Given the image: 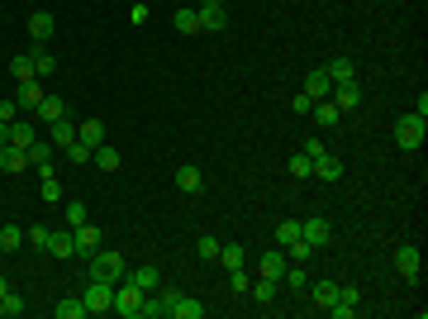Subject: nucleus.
I'll use <instances>...</instances> for the list:
<instances>
[{"instance_id": "obj_1", "label": "nucleus", "mask_w": 428, "mask_h": 319, "mask_svg": "<svg viewBox=\"0 0 428 319\" xmlns=\"http://www.w3.org/2000/svg\"><path fill=\"white\" fill-rule=\"evenodd\" d=\"M86 262H91V267H86V281H105V286H119V281H124V271H128L124 257L105 253V248H100L95 257H86Z\"/></svg>"}, {"instance_id": "obj_2", "label": "nucleus", "mask_w": 428, "mask_h": 319, "mask_svg": "<svg viewBox=\"0 0 428 319\" xmlns=\"http://www.w3.org/2000/svg\"><path fill=\"white\" fill-rule=\"evenodd\" d=\"M424 139H428V119L424 114H400L395 119V144L405 148V153H419Z\"/></svg>"}, {"instance_id": "obj_3", "label": "nucleus", "mask_w": 428, "mask_h": 319, "mask_svg": "<svg viewBox=\"0 0 428 319\" xmlns=\"http://www.w3.org/2000/svg\"><path fill=\"white\" fill-rule=\"evenodd\" d=\"M143 305H148V296H143L133 281H119V286H114V310L124 319H143Z\"/></svg>"}, {"instance_id": "obj_4", "label": "nucleus", "mask_w": 428, "mask_h": 319, "mask_svg": "<svg viewBox=\"0 0 428 319\" xmlns=\"http://www.w3.org/2000/svg\"><path fill=\"white\" fill-rule=\"evenodd\" d=\"M300 239L319 253V248H329L333 243V224L324 220V215H309V220H300Z\"/></svg>"}, {"instance_id": "obj_5", "label": "nucleus", "mask_w": 428, "mask_h": 319, "mask_svg": "<svg viewBox=\"0 0 428 319\" xmlns=\"http://www.w3.org/2000/svg\"><path fill=\"white\" fill-rule=\"evenodd\" d=\"M81 301H86V315H105V310H114V286H105V281H86Z\"/></svg>"}, {"instance_id": "obj_6", "label": "nucleus", "mask_w": 428, "mask_h": 319, "mask_svg": "<svg viewBox=\"0 0 428 319\" xmlns=\"http://www.w3.org/2000/svg\"><path fill=\"white\" fill-rule=\"evenodd\" d=\"M395 271L405 281H419V271H424V253H419V243H400L395 248Z\"/></svg>"}, {"instance_id": "obj_7", "label": "nucleus", "mask_w": 428, "mask_h": 319, "mask_svg": "<svg viewBox=\"0 0 428 319\" xmlns=\"http://www.w3.org/2000/svg\"><path fill=\"white\" fill-rule=\"evenodd\" d=\"M329 100L348 114V110H357V105H362V86H357V81H338V86L329 91Z\"/></svg>"}, {"instance_id": "obj_8", "label": "nucleus", "mask_w": 428, "mask_h": 319, "mask_svg": "<svg viewBox=\"0 0 428 319\" xmlns=\"http://www.w3.org/2000/svg\"><path fill=\"white\" fill-rule=\"evenodd\" d=\"M72 239H77V257H95V253H100V229H95L91 220L77 224V229H72Z\"/></svg>"}, {"instance_id": "obj_9", "label": "nucleus", "mask_w": 428, "mask_h": 319, "mask_svg": "<svg viewBox=\"0 0 428 319\" xmlns=\"http://www.w3.org/2000/svg\"><path fill=\"white\" fill-rule=\"evenodd\" d=\"M124 281H133L143 296H153V291L162 286V271L158 267H133V271H124Z\"/></svg>"}, {"instance_id": "obj_10", "label": "nucleus", "mask_w": 428, "mask_h": 319, "mask_svg": "<svg viewBox=\"0 0 428 319\" xmlns=\"http://www.w3.org/2000/svg\"><path fill=\"white\" fill-rule=\"evenodd\" d=\"M53 29H57V19L48 15V10H33V15H29V38H33V43H48Z\"/></svg>"}, {"instance_id": "obj_11", "label": "nucleus", "mask_w": 428, "mask_h": 319, "mask_svg": "<svg viewBox=\"0 0 428 319\" xmlns=\"http://www.w3.org/2000/svg\"><path fill=\"white\" fill-rule=\"evenodd\" d=\"M309 162H314V172H309V176H319V181H338V176H343V162L333 158L329 148H324L319 158H309Z\"/></svg>"}, {"instance_id": "obj_12", "label": "nucleus", "mask_w": 428, "mask_h": 319, "mask_svg": "<svg viewBox=\"0 0 428 319\" xmlns=\"http://www.w3.org/2000/svg\"><path fill=\"white\" fill-rule=\"evenodd\" d=\"M43 253H53V257H77V239H72V229L48 234V248H43Z\"/></svg>"}, {"instance_id": "obj_13", "label": "nucleus", "mask_w": 428, "mask_h": 319, "mask_svg": "<svg viewBox=\"0 0 428 319\" xmlns=\"http://www.w3.org/2000/svg\"><path fill=\"white\" fill-rule=\"evenodd\" d=\"M195 15H200V33H219L224 24H229V15H224V5H200Z\"/></svg>"}, {"instance_id": "obj_14", "label": "nucleus", "mask_w": 428, "mask_h": 319, "mask_svg": "<svg viewBox=\"0 0 428 319\" xmlns=\"http://www.w3.org/2000/svg\"><path fill=\"white\" fill-rule=\"evenodd\" d=\"M200 186H205V176H200V167H195V162H186V167H176V191L195 195Z\"/></svg>"}, {"instance_id": "obj_15", "label": "nucleus", "mask_w": 428, "mask_h": 319, "mask_svg": "<svg viewBox=\"0 0 428 319\" xmlns=\"http://www.w3.org/2000/svg\"><path fill=\"white\" fill-rule=\"evenodd\" d=\"M15 105H19V110H38V105H43V86H38V77H33V81H19Z\"/></svg>"}, {"instance_id": "obj_16", "label": "nucleus", "mask_w": 428, "mask_h": 319, "mask_svg": "<svg viewBox=\"0 0 428 319\" xmlns=\"http://www.w3.org/2000/svg\"><path fill=\"white\" fill-rule=\"evenodd\" d=\"M24 167H29V158H24V148H10V144L0 148V172H5V176H19Z\"/></svg>"}, {"instance_id": "obj_17", "label": "nucleus", "mask_w": 428, "mask_h": 319, "mask_svg": "<svg viewBox=\"0 0 428 319\" xmlns=\"http://www.w3.org/2000/svg\"><path fill=\"white\" fill-rule=\"evenodd\" d=\"M77 139L86 148H100V144H105V119H81V124H77Z\"/></svg>"}, {"instance_id": "obj_18", "label": "nucleus", "mask_w": 428, "mask_h": 319, "mask_svg": "<svg viewBox=\"0 0 428 319\" xmlns=\"http://www.w3.org/2000/svg\"><path fill=\"white\" fill-rule=\"evenodd\" d=\"M285 267H290L285 248H271V253L262 257V267H257V271H262V276H271V281H281V271H285Z\"/></svg>"}, {"instance_id": "obj_19", "label": "nucleus", "mask_w": 428, "mask_h": 319, "mask_svg": "<svg viewBox=\"0 0 428 319\" xmlns=\"http://www.w3.org/2000/svg\"><path fill=\"white\" fill-rule=\"evenodd\" d=\"M329 91H333L329 72H324V67H319V72H309V81H304V96H309V100H329Z\"/></svg>"}, {"instance_id": "obj_20", "label": "nucleus", "mask_w": 428, "mask_h": 319, "mask_svg": "<svg viewBox=\"0 0 428 319\" xmlns=\"http://www.w3.org/2000/svg\"><path fill=\"white\" fill-rule=\"evenodd\" d=\"M29 58H33V77H53V72H57V58H53L43 43H33Z\"/></svg>"}, {"instance_id": "obj_21", "label": "nucleus", "mask_w": 428, "mask_h": 319, "mask_svg": "<svg viewBox=\"0 0 428 319\" xmlns=\"http://www.w3.org/2000/svg\"><path fill=\"white\" fill-rule=\"evenodd\" d=\"M333 301H338V281H314V286H309V305L329 310Z\"/></svg>"}, {"instance_id": "obj_22", "label": "nucleus", "mask_w": 428, "mask_h": 319, "mask_svg": "<svg viewBox=\"0 0 428 319\" xmlns=\"http://www.w3.org/2000/svg\"><path fill=\"white\" fill-rule=\"evenodd\" d=\"M33 114H38L43 124H57V119H67V105H62V100H57V96H43V105H38V110H33Z\"/></svg>"}, {"instance_id": "obj_23", "label": "nucleus", "mask_w": 428, "mask_h": 319, "mask_svg": "<svg viewBox=\"0 0 428 319\" xmlns=\"http://www.w3.org/2000/svg\"><path fill=\"white\" fill-rule=\"evenodd\" d=\"M38 134H33V124L29 119H10V148H29Z\"/></svg>"}, {"instance_id": "obj_24", "label": "nucleus", "mask_w": 428, "mask_h": 319, "mask_svg": "<svg viewBox=\"0 0 428 319\" xmlns=\"http://www.w3.org/2000/svg\"><path fill=\"white\" fill-rule=\"evenodd\" d=\"M324 72H329V81H333V86H338V81H357V67H352V58H333V63L324 67Z\"/></svg>"}, {"instance_id": "obj_25", "label": "nucleus", "mask_w": 428, "mask_h": 319, "mask_svg": "<svg viewBox=\"0 0 428 319\" xmlns=\"http://www.w3.org/2000/svg\"><path fill=\"white\" fill-rule=\"evenodd\" d=\"M48 129H53V134H48L53 148H67L72 139H77V124H72V119H57V124H48Z\"/></svg>"}, {"instance_id": "obj_26", "label": "nucleus", "mask_w": 428, "mask_h": 319, "mask_svg": "<svg viewBox=\"0 0 428 319\" xmlns=\"http://www.w3.org/2000/svg\"><path fill=\"white\" fill-rule=\"evenodd\" d=\"M219 262H224L229 271L243 267V262H248V248H243V243H219Z\"/></svg>"}, {"instance_id": "obj_27", "label": "nucleus", "mask_w": 428, "mask_h": 319, "mask_svg": "<svg viewBox=\"0 0 428 319\" xmlns=\"http://www.w3.org/2000/svg\"><path fill=\"white\" fill-rule=\"evenodd\" d=\"M24 248V229L15 224H0V253H19Z\"/></svg>"}, {"instance_id": "obj_28", "label": "nucleus", "mask_w": 428, "mask_h": 319, "mask_svg": "<svg viewBox=\"0 0 428 319\" xmlns=\"http://www.w3.org/2000/svg\"><path fill=\"white\" fill-rule=\"evenodd\" d=\"M309 114H314V119H319V124H324V129H333V124H338V119H343V110H338L333 100H314V110H309Z\"/></svg>"}, {"instance_id": "obj_29", "label": "nucleus", "mask_w": 428, "mask_h": 319, "mask_svg": "<svg viewBox=\"0 0 428 319\" xmlns=\"http://www.w3.org/2000/svg\"><path fill=\"white\" fill-rule=\"evenodd\" d=\"M200 315H205V305H200V301H190V296H176L172 319H200Z\"/></svg>"}, {"instance_id": "obj_30", "label": "nucleus", "mask_w": 428, "mask_h": 319, "mask_svg": "<svg viewBox=\"0 0 428 319\" xmlns=\"http://www.w3.org/2000/svg\"><path fill=\"white\" fill-rule=\"evenodd\" d=\"M53 315H57V319H86V301H81V296L57 301V305H53Z\"/></svg>"}, {"instance_id": "obj_31", "label": "nucleus", "mask_w": 428, "mask_h": 319, "mask_svg": "<svg viewBox=\"0 0 428 319\" xmlns=\"http://www.w3.org/2000/svg\"><path fill=\"white\" fill-rule=\"evenodd\" d=\"M91 162L100 167V172H119V153H114L110 144H100V148H95V153H91Z\"/></svg>"}, {"instance_id": "obj_32", "label": "nucleus", "mask_w": 428, "mask_h": 319, "mask_svg": "<svg viewBox=\"0 0 428 319\" xmlns=\"http://www.w3.org/2000/svg\"><path fill=\"white\" fill-rule=\"evenodd\" d=\"M248 296H253L257 305H271V301H276V281H271V276H262V281H253V286H248Z\"/></svg>"}, {"instance_id": "obj_33", "label": "nucleus", "mask_w": 428, "mask_h": 319, "mask_svg": "<svg viewBox=\"0 0 428 319\" xmlns=\"http://www.w3.org/2000/svg\"><path fill=\"white\" fill-rule=\"evenodd\" d=\"M10 77L15 81H33V58L29 53H15V58H10Z\"/></svg>"}, {"instance_id": "obj_34", "label": "nucleus", "mask_w": 428, "mask_h": 319, "mask_svg": "<svg viewBox=\"0 0 428 319\" xmlns=\"http://www.w3.org/2000/svg\"><path fill=\"white\" fill-rule=\"evenodd\" d=\"M24 158H29V167H43V162H53V144H38V139H33V144L24 148Z\"/></svg>"}, {"instance_id": "obj_35", "label": "nucleus", "mask_w": 428, "mask_h": 319, "mask_svg": "<svg viewBox=\"0 0 428 319\" xmlns=\"http://www.w3.org/2000/svg\"><path fill=\"white\" fill-rule=\"evenodd\" d=\"M295 239H300V220H281L276 224V243H281V248L285 243H295Z\"/></svg>"}, {"instance_id": "obj_36", "label": "nucleus", "mask_w": 428, "mask_h": 319, "mask_svg": "<svg viewBox=\"0 0 428 319\" xmlns=\"http://www.w3.org/2000/svg\"><path fill=\"white\" fill-rule=\"evenodd\" d=\"M195 257H200V262H219V239H209L205 234V239L195 243Z\"/></svg>"}, {"instance_id": "obj_37", "label": "nucleus", "mask_w": 428, "mask_h": 319, "mask_svg": "<svg viewBox=\"0 0 428 319\" xmlns=\"http://www.w3.org/2000/svg\"><path fill=\"white\" fill-rule=\"evenodd\" d=\"M285 257H290V262H309V257H314V248H309L304 239H295V243H285Z\"/></svg>"}, {"instance_id": "obj_38", "label": "nucleus", "mask_w": 428, "mask_h": 319, "mask_svg": "<svg viewBox=\"0 0 428 319\" xmlns=\"http://www.w3.org/2000/svg\"><path fill=\"white\" fill-rule=\"evenodd\" d=\"M176 29L181 33H200V15H195V10H176Z\"/></svg>"}, {"instance_id": "obj_39", "label": "nucleus", "mask_w": 428, "mask_h": 319, "mask_svg": "<svg viewBox=\"0 0 428 319\" xmlns=\"http://www.w3.org/2000/svg\"><path fill=\"white\" fill-rule=\"evenodd\" d=\"M62 153H67V158H72V162H77V167H81V162H91V153H95V148H86V144H81V139H72V144H67Z\"/></svg>"}, {"instance_id": "obj_40", "label": "nucleus", "mask_w": 428, "mask_h": 319, "mask_svg": "<svg viewBox=\"0 0 428 319\" xmlns=\"http://www.w3.org/2000/svg\"><path fill=\"white\" fill-rule=\"evenodd\" d=\"M229 286H234V296H248V286H253V276H248L243 267H234V271H229Z\"/></svg>"}, {"instance_id": "obj_41", "label": "nucleus", "mask_w": 428, "mask_h": 319, "mask_svg": "<svg viewBox=\"0 0 428 319\" xmlns=\"http://www.w3.org/2000/svg\"><path fill=\"white\" fill-rule=\"evenodd\" d=\"M309 172H314V162H309V153H295V158H290V176H300V181H304Z\"/></svg>"}, {"instance_id": "obj_42", "label": "nucleus", "mask_w": 428, "mask_h": 319, "mask_svg": "<svg viewBox=\"0 0 428 319\" xmlns=\"http://www.w3.org/2000/svg\"><path fill=\"white\" fill-rule=\"evenodd\" d=\"M0 305H5V315H24V310H29V305H24V296H15V291H5V296H0Z\"/></svg>"}, {"instance_id": "obj_43", "label": "nucleus", "mask_w": 428, "mask_h": 319, "mask_svg": "<svg viewBox=\"0 0 428 319\" xmlns=\"http://www.w3.org/2000/svg\"><path fill=\"white\" fill-rule=\"evenodd\" d=\"M48 234H53V229L33 224V229H24V243H33V248H48Z\"/></svg>"}, {"instance_id": "obj_44", "label": "nucleus", "mask_w": 428, "mask_h": 319, "mask_svg": "<svg viewBox=\"0 0 428 319\" xmlns=\"http://www.w3.org/2000/svg\"><path fill=\"white\" fill-rule=\"evenodd\" d=\"M67 224H72V229L86 224V205H81V200H67Z\"/></svg>"}, {"instance_id": "obj_45", "label": "nucleus", "mask_w": 428, "mask_h": 319, "mask_svg": "<svg viewBox=\"0 0 428 319\" xmlns=\"http://www.w3.org/2000/svg\"><path fill=\"white\" fill-rule=\"evenodd\" d=\"M43 181V200H62V186H57V176H38Z\"/></svg>"}, {"instance_id": "obj_46", "label": "nucleus", "mask_w": 428, "mask_h": 319, "mask_svg": "<svg viewBox=\"0 0 428 319\" xmlns=\"http://www.w3.org/2000/svg\"><path fill=\"white\" fill-rule=\"evenodd\" d=\"M10 119H19V105L15 100H0V124H10Z\"/></svg>"}, {"instance_id": "obj_47", "label": "nucleus", "mask_w": 428, "mask_h": 319, "mask_svg": "<svg viewBox=\"0 0 428 319\" xmlns=\"http://www.w3.org/2000/svg\"><path fill=\"white\" fill-rule=\"evenodd\" d=\"M148 15H153V10H148L143 0H138V5H133V10H128V19H133V24H148Z\"/></svg>"}, {"instance_id": "obj_48", "label": "nucleus", "mask_w": 428, "mask_h": 319, "mask_svg": "<svg viewBox=\"0 0 428 319\" xmlns=\"http://www.w3.org/2000/svg\"><path fill=\"white\" fill-rule=\"evenodd\" d=\"M290 105H295V114H309V110H314V100L304 96V91H300V96H295V100H290Z\"/></svg>"}, {"instance_id": "obj_49", "label": "nucleus", "mask_w": 428, "mask_h": 319, "mask_svg": "<svg viewBox=\"0 0 428 319\" xmlns=\"http://www.w3.org/2000/svg\"><path fill=\"white\" fill-rule=\"evenodd\" d=\"M10 144V124H0V148Z\"/></svg>"}, {"instance_id": "obj_50", "label": "nucleus", "mask_w": 428, "mask_h": 319, "mask_svg": "<svg viewBox=\"0 0 428 319\" xmlns=\"http://www.w3.org/2000/svg\"><path fill=\"white\" fill-rule=\"evenodd\" d=\"M5 291H10V281H5V276H0V296H5Z\"/></svg>"}, {"instance_id": "obj_51", "label": "nucleus", "mask_w": 428, "mask_h": 319, "mask_svg": "<svg viewBox=\"0 0 428 319\" xmlns=\"http://www.w3.org/2000/svg\"><path fill=\"white\" fill-rule=\"evenodd\" d=\"M200 5H224V0H200Z\"/></svg>"}]
</instances>
